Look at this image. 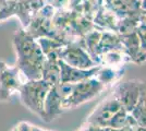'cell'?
<instances>
[{
    "label": "cell",
    "mask_w": 146,
    "mask_h": 131,
    "mask_svg": "<svg viewBox=\"0 0 146 131\" xmlns=\"http://www.w3.org/2000/svg\"><path fill=\"white\" fill-rule=\"evenodd\" d=\"M60 58L59 51L52 50L45 54L42 79L47 82L50 86H55L60 83Z\"/></svg>",
    "instance_id": "11"
},
{
    "label": "cell",
    "mask_w": 146,
    "mask_h": 131,
    "mask_svg": "<svg viewBox=\"0 0 146 131\" xmlns=\"http://www.w3.org/2000/svg\"><path fill=\"white\" fill-rule=\"evenodd\" d=\"M45 6V0H14L15 15L25 29L35 13Z\"/></svg>",
    "instance_id": "12"
},
{
    "label": "cell",
    "mask_w": 146,
    "mask_h": 131,
    "mask_svg": "<svg viewBox=\"0 0 146 131\" xmlns=\"http://www.w3.org/2000/svg\"><path fill=\"white\" fill-rule=\"evenodd\" d=\"M60 83H79L81 81H84L86 79H90L95 76L97 73L99 65L91 69H81L75 68L72 66H69L66 63H63L60 59Z\"/></svg>",
    "instance_id": "10"
},
{
    "label": "cell",
    "mask_w": 146,
    "mask_h": 131,
    "mask_svg": "<svg viewBox=\"0 0 146 131\" xmlns=\"http://www.w3.org/2000/svg\"><path fill=\"white\" fill-rule=\"evenodd\" d=\"M24 81V76L17 66L0 61V103L7 102L13 94L19 93Z\"/></svg>",
    "instance_id": "8"
},
{
    "label": "cell",
    "mask_w": 146,
    "mask_h": 131,
    "mask_svg": "<svg viewBox=\"0 0 146 131\" xmlns=\"http://www.w3.org/2000/svg\"><path fill=\"white\" fill-rule=\"evenodd\" d=\"M12 44L17 54V67L26 80L42 79L45 54L37 39L21 29L14 33Z\"/></svg>",
    "instance_id": "1"
},
{
    "label": "cell",
    "mask_w": 146,
    "mask_h": 131,
    "mask_svg": "<svg viewBox=\"0 0 146 131\" xmlns=\"http://www.w3.org/2000/svg\"><path fill=\"white\" fill-rule=\"evenodd\" d=\"M131 115L139 125L146 127V80H141L139 100Z\"/></svg>",
    "instance_id": "17"
},
{
    "label": "cell",
    "mask_w": 146,
    "mask_h": 131,
    "mask_svg": "<svg viewBox=\"0 0 146 131\" xmlns=\"http://www.w3.org/2000/svg\"><path fill=\"white\" fill-rule=\"evenodd\" d=\"M80 131H92V130H91V127H88V126H84V127H83Z\"/></svg>",
    "instance_id": "21"
},
{
    "label": "cell",
    "mask_w": 146,
    "mask_h": 131,
    "mask_svg": "<svg viewBox=\"0 0 146 131\" xmlns=\"http://www.w3.org/2000/svg\"><path fill=\"white\" fill-rule=\"evenodd\" d=\"M106 88L102 82L95 78H90L79 83H74L72 85L71 93L63 102V109L69 110L75 107L83 105L86 102H90L95 98Z\"/></svg>",
    "instance_id": "3"
},
{
    "label": "cell",
    "mask_w": 146,
    "mask_h": 131,
    "mask_svg": "<svg viewBox=\"0 0 146 131\" xmlns=\"http://www.w3.org/2000/svg\"><path fill=\"white\" fill-rule=\"evenodd\" d=\"M119 36L130 63L137 65L140 57V39L136 34V31L127 34H119Z\"/></svg>",
    "instance_id": "15"
},
{
    "label": "cell",
    "mask_w": 146,
    "mask_h": 131,
    "mask_svg": "<svg viewBox=\"0 0 146 131\" xmlns=\"http://www.w3.org/2000/svg\"><path fill=\"white\" fill-rule=\"evenodd\" d=\"M104 1H105V0H104Z\"/></svg>",
    "instance_id": "23"
},
{
    "label": "cell",
    "mask_w": 146,
    "mask_h": 131,
    "mask_svg": "<svg viewBox=\"0 0 146 131\" xmlns=\"http://www.w3.org/2000/svg\"><path fill=\"white\" fill-rule=\"evenodd\" d=\"M136 34L140 39V57L139 63L142 65L146 61V14L142 13L140 19V24L136 29Z\"/></svg>",
    "instance_id": "18"
},
{
    "label": "cell",
    "mask_w": 146,
    "mask_h": 131,
    "mask_svg": "<svg viewBox=\"0 0 146 131\" xmlns=\"http://www.w3.org/2000/svg\"><path fill=\"white\" fill-rule=\"evenodd\" d=\"M72 85L71 83H59L50 87L44 104V121L50 122L66 112L63 102L71 93Z\"/></svg>",
    "instance_id": "5"
},
{
    "label": "cell",
    "mask_w": 146,
    "mask_h": 131,
    "mask_svg": "<svg viewBox=\"0 0 146 131\" xmlns=\"http://www.w3.org/2000/svg\"><path fill=\"white\" fill-rule=\"evenodd\" d=\"M123 72L124 68H112V67L100 66L97 73L95 74V78L107 87L108 85H112L113 83L119 81L120 78L123 75Z\"/></svg>",
    "instance_id": "16"
},
{
    "label": "cell",
    "mask_w": 146,
    "mask_h": 131,
    "mask_svg": "<svg viewBox=\"0 0 146 131\" xmlns=\"http://www.w3.org/2000/svg\"><path fill=\"white\" fill-rule=\"evenodd\" d=\"M141 80L133 79L117 83L113 92L118 100L120 102L122 107L128 112H133L134 107L136 106L139 96H140Z\"/></svg>",
    "instance_id": "9"
},
{
    "label": "cell",
    "mask_w": 146,
    "mask_h": 131,
    "mask_svg": "<svg viewBox=\"0 0 146 131\" xmlns=\"http://www.w3.org/2000/svg\"><path fill=\"white\" fill-rule=\"evenodd\" d=\"M45 1H46V0H45Z\"/></svg>",
    "instance_id": "24"
},
{
    "label": "cell",
    "mask_w": 146,
    "mask_h": 131,
    "mask_svg": "<svg viewBox=\"0 0 146 131\" xmlns=\"http://www.w3.org/2000/svg\"><path fill=\"white\" fill-rule=\"evenodd\" d=\"M119 18L116 13H113L108 7L104 3L99 8L96 14L93 18V23L95 27L102 31H111L118 32V25H119Z\"/></svg>",
    "instance_id": "13"
},
{
    "label": "cell",
    "mask_w": 146,
    "mask_h": 131,
    "mask_svg": "<svg viewBox=\"0 0 146 131\" xmlns=\"http://www.w3.org/2000/svg\"><path fill=\"white\" fill-rule=\"evenodd\" d=\"M105 5L119 19L141 12V0H105Z\"/></svg>",
    "instance_id": "14"
},
{
    "label": "cell",
    "mask_w": 146,
    "mask_h": 131,
    "mask_svg": "<svg viewBox=\"0 0 146 131\" xmlns=\"http://www.w3.org/2000/svg\"><path fill=\"white\" fill-rule=\"evenodd\" d=\"M121 108L123 107L120 102L115 96V94L111 93L102 103H99L95 107V109L90 114V116L85 120V126H93L99 128L110 127L111 120Z\"/></svg>",
    "instance_id": "7"
},
{
    "label": "cell",
    "mask_w": 146,
    "mask_h": 131,
    "mask_svg": "<svg viewBox=\"0 0 146 131\" xmlns=\"http://www.w3.org/2000/svg\"><path fill=\"white\" fill-rule=\"evenodd\" d=\"M10 131H49L42 129L37 126H34L30 124V122H26V121H21L19 122L18 125H15Z\"/></svg>",
    "instance_id": "19"
},
{
    "label": "cell",
    "mask_w": 146,
    "mask_h": 131,
    "mask_svg": "<svg viewBox=\"0 0 146 131\" xmlns=\"http://www.w3.org/2000/svg\"><path fill=\"white\" fill-rule=\"evenodd\" d=\"M55 13L56 9L54 7L48 3H45V6L35 13L33 19L31 20L30 24L24 30L27 33H30L35 39L40 37H50L56 39L57 33L52 22Z\"/></svg>",
    "instance_id": "4"
},
{
    "label": "cell",
    "mask_w": 146,
    "mask_h": 131,
    "mask_svg": "<svg viewBox=\"0 0 146 131\" xmlns=\"http://www.w3.org/2000/svg\"><path fill=\"white\" fill-rule=\"evenodd\" d=\"M141 12L146 14V0H141Z\"/></svg>",
    "instance_id": "20"
},
{
    "label": "cell",
    "mask_w": 146,
    "mask_h": 131,
    "mask_svg": "<svg viewBox=\"0 0 146 131\" xmlns=\"http://www.w3.org/2000/svg\"><path fill=\"white\" fill-rule=\"evenodd\" d=\"M50 85L43 79L26 80L23 82L19 91L20 100L23 106L37 115L40 119L44 118V104Z\"/></svg>",
    "instance_id": "2"
},
{
    "label": "cell",
    "mask_w": 146,
    "mask_h": 131,
    "mask_svg": "<svg viewBox=\"0 0 146 131\" xmlns=\"http://www.w3.org/2000/svg\"><path fill=\"white\" fill-rule=\"evenodd\" d=\"M59 58L69 66L81 69H91L98 66L84 47L83 39H75L62 46Z\"/></svg>",
    "instance_id": "6"
},
{
    "label": "cell",
    "mask_w": 146,
    "mask_h": 131,
    "mask_svg": "<svg viewBox=\"0 0 146 131\" xmlns=\"http://www.w3.org/2000/svg\"><path fill=\"white\" fill-rule=\"evenodd\" d=\"M136 131H146V127H144V126H139V128L136 129Z\"/></svg>",
    "instance_id": "22"
}]
</instances>
